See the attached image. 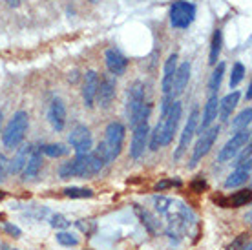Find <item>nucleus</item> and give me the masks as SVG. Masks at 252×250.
<instances>
[{"instance_id": "f257e3e1", "label": "nucleus", "mask_w": 252, "mask_h": 250, "mask_svg": "<svg viewBox=\"0 0 252 250\" xmlns=\"http://www.w3.org/2000/svg\"><path fill=\"white\" fill-rule=\"evenodd\" d=\"M152 205L156 214L164 218V232L170 239L181 241L190 232V226L194 225L195 219L189 207H185L181 201L170 199L164 195H154Z\"/></svg>"}, {"instance_id": "f03ea898", "label": "nucleus", "mask_w": 252, "mask_h": 250, "mask_svg": "<svg viewBox=\"0 0 252 250\" xmlns=\"http://www.w3.org/2000/svg\"><path fill=\"white\" fill-rule=\"evenodd\" d=\"M106 159L97 148L92 150L86 156H77L73 161H66L59 166V175L63 179L69 177H92V175L99 174L104 166H106Z\"/></svg>"}, {"instance_id": "7ed1b4c3", "label": "nucleus", "mask_w": 252, "mask_h": 250, "mask_svg": "<svg viewBox=\"0 0 252 250\" xmlns=\"http://www.w3.org/2000/svg\"><path fill=\"white\" fill-rule=\"evenodd\" d=\"M125 133L126 128L121 123H110L104 133V141H102L97 150L101 152L102 157L106 159V163H112L119 157L121 150H123V143H125Z\"/></svg>"}, {"instance_id": "20e7f679", "label": "nucleus", "mask_w": 252, "mask_h": 250, "mask_svg": "<svg viewBox=\"0 0 252 250\" xmlns=\"http://www.w3.org/2000/svg\"><path fill=\"white\" fill-rule=\"evenodd\" d=\"M28 126H30V117H28V113L24 110H20L17 112L15 115L11 117V121L7 123L6 130L2 133V143L6 148H17L20 143H22V139H24L26 131H28Z\"/></svg>"}, {"instance_id": "39448f33", "label": "nucleus", "mask_w": 252, "mask_h": 250, "mask_svg": "<svg viewBox=\"0 0 252 250\" xmlns=\"http://www.w3.org/2000/svg\"><path fill=\"white\" fill-rule=\"evenodd\" d=\"M181 102L179 100H174L168 108V112L161 117V146H166V144L172 143L174 139V133L177 131V125H179V119H181Z\"/></svg>"}, {"instance_id": "423d86ee", "label": "nucleus", "mask_w": 252, "mask_h": 250, "mask_svg": "<svg viewBox=\"0 0 252 250\" xmlns=\"http://www.w3.org/2000/svg\"><path fill=\"white\" fill-rule=\"evenodd\" d=\"M195 6L187 0H177L170 7V24L176 30H187L195 20Z\"/></svg>"}, {"instance_id": "0eeeda50", "label": "nucleus", "mask_w": 252, "mask_h": 250, "mask_svg": "<svg viewBox=\"0 0 252 250\" xmlns=\"http://www.w3.org/2000/svg\"><path fill=\"white\" fill-rule=\"evenodd\" d=\"M249 143H251V130H249V128L238 130L232 137L228 139L227 144L220 150V154H218V161H220V163H228V161H232V157L238 156L241 148Z\"/></svg>"}, {"instance_id": "6e6552de", "label": "nucleus", "mask_w": 252, "mask_h": 250, "mask_svg": "<svg viewBox=\"0 0 252 250\" xmlns=\"http://www.w3.org/2000/svg\"><path fill=\"white\" fill-rule=\"evenodd\" d=\"M218 135H220V126H212V128H208V130L203 131L201 137H199V141L195 143L194 154H192V159H190V164H189L190 168H194L195 164L199 163L203 157L210 152V148L214 146Z\"/></svg>"}, {"instance_id": "1a4fd4ad", "label": "nucleus", "mask_w": 252, "mask_h": 250, "mask_svg": "<svg viewBox=\"0 0 252 250\" xmlns=\"http://www.w3.org/2000/svg\"><path fill=\"white\" fill-rule=\"evenodd\" d=\"M71 148L75 150L77 156H86L92 152V146H94V141H92V133H90L88 126L84 125H77L68 137Z\"/></svg>"}, {"instance_id": "9d476101", "label": "nucleus", "mask_w": 252, "mask_h": 250, "mask_svg": "<svg viewBox=\"0 0 252 250\" xmlns=\"http://www.w3.org/2000/svg\"><path fill=\"white\" fill-rule=\"evenodd\" d=\"M197 121H199V110L194 108V110L190 112L189 121H187V125H185V128H183V133H181V139H179V146H177V150L174 152V159H176V161L181 159L183 154L187 152V148H189L190 141H192V137H194V133H195V128H197Z\"/></svg>"}, {"instance_id": "9b49d317", "label": "nucleus", "mask_w": 252, "mask_h": 250, "mask_svg": "<svg viewBox=\"0 0 252 250\" xmlns=\"http://www.w3.org/2000/svg\"><path fill=\"white\" fill-rule=\"evenodd\" d=\"M148 137H150L148 123L137 125L133 128L132 146H130V157H132V159H139V157L145 154V148H146V144H148Z\"/></svg>"}, {"instance_id": "f8f14e48", "label": "nucleus", "mask_w": 252, "mask_h": 250, "mask_svg": "<svg viewBox=\"0 0 252 250\" xmlns=\"http://www.w3.org/2000/svg\"><path fill=\"white\" fill-rule=\"evenodd\" d=\"M145 84L143 82H135L132 84V88L128 90V104H126V112H128V117L133 119L139 113V110L145 106Z\"/></svg>"}, {"instance_id": "ddd939ff", "label": "nucleus", "mask_w": 252, "mask_h": 250, "mask_svg": "<svg viewBox=\"0 0 252 250\" xmlns=\"http://www.w3.org/2000/svg\"><path fill=\"white\" fill-rule=\"evenodd\" d=\"M97 90H99V75L97 71H88L84 75V84H82V100H84V106L94 108L95 99H97Z\"/></svg>"}, {"instance_id": "4468645a", "label": "nucleus", "mask_w": 252, "mask_h": 250, "mask_svg": "<svg viewBox=\"0 0 252 250\" xmlns=\"http://www.w3.org/2000/svg\"><path fill=\"white\" fill-rule=\"evenodd\" d=\"M104 61H106V68L112 75H123V73L126 71V68H128L126 57L123 55L119 50H115V48L106 50V53H104Z\"/></svg>"}, {"instance_id": "2eb2a0df", "label": "nucleus", "mask_w": 252, "mask_h": 250, "mask_svg": "<svg viewBox=\"0 0 252 250\" xmlns=\"http://www.w3.org/2000/svg\"><path fill=\"white\" fill-rule=\"evenodd\" d=\"M48 119L55 131H63L66 126V106L61 99H53L48 110Z\"/></svg>"}, {"instance_id": "dca6fc26", "label": "nucleus", "mask_w": 252, "mask_h": 250, "mask_svg": "<svg viewBox=\"0 0 252 250\" xmlns=\"http://www.w3.org/2000/svg\"><path fill=\"white\" fill-rule=\"evenodd\" d=\"M115 81L112 77H106V79H102L99 81V90H97V99L99 100V106L101 108H110V104L114 102L115 99Z\"/></svg>"}, {"instance_id": "f3484780", "label": "nucleus", "mask_w": 252, "mask_h": 250, "mask_svg": "<svg viewBox=\"0 0 252 250\" xmlns=\"http://www.w3.org/2000/svg\"><path fill=\"white\" fill-rule=\"evenodd\" d=\"M189 81H190V62L179 64L176 69V75H174V82H172V92H170L172 99L183 94Z\"/></svg>"}, {"instance_id": "a211bd4d", "label": "nucleus", "mask_w": 252, "mask_h": 250, "mask_svg": "<svg viewBox=\"0 0 252 250\" xmlns=\"http://www.w3.org/2000/svg\"><path fill=\"white\" fill-rule=\"evenodd\" d=\"M251 168H252V161L236 164V170L228 175L227 181H225V188H236V187H241L243 183H247V179L251 177Z\"/></svg>"}, {"instance_id": "6ab92c4d", "label": "nucleus", "mask_w": 252, "mask_h": 250, "mask_svg": "<svg viewBox=\"0 0 252 250\" xmlns=\"http://www.w3.org/2000/svg\"><path fill=\"white\" fill-rule=\"evenodd\" d=\"M176 69H177V53H172V55H168L166 62H164V75H163V82H161L164 97H170L172 82H174Z\"/></svg>"}, {"instance_id": "aec40b11", "label": "nucleus", "mask_w": 252, "mask_h": 250, "mask_svg": "<svg viewBox=\"0 0 252 250\" xmlns=\"http://www.w3.org/2000/svg\"><path fill=\"white\" fill-rule=\"evenodd\" d=\"M33 146L32 144H26V146H20L15 157H13L11 161L7 163V172H11V174H20L22 170H24L26 163H28V159H30V154H32Z\"/></svg>"}, {"instance_id": "412c9836", "label": "nucleus", "mask_w": 252, "mask_h": 250, "mask_svg": "<svg viewBox=\"0 0 252 250\" xmlns=\"http://www.w3.org/2000/svg\"><path fill=\"white\" fill-rule=\"evenodd\" d=\"M218 108H220V100H218V95H212L208 102L205 104V110H203V119H201V133L205 130L210 128V125L214 123V119L218 117Z\"/></svg>"}, {"instance_id": "4be33fe9", "label": "nucleus", "mask_w": 252, "mask_h": 250, "mask_svg": "<svg viewBox=\"0 0 252 250\" xmlns=\"http://www.w3.org/2000/svg\"><path fill=\"white\" fill-rule=\"evenodd\" d=\"M238 100H240V92H232V94L225 95V97L220 100L218 112H220V119L223 121V123H227L228 117L232 115L234 108H236V104H238Z\"/></svg>"}, {"instance_id": "5701e85b", "label": "nucleus", "mask_w": 252, "mask_h": 250, "mask_svg": "<svg viewBox=\"0 0 252 250\" xmlns=\"http://www.w3.org/2000/svg\"><path fill=\"white\" fill-rule=\"evenodd\" d=\"M40 168H42V152H40V148H35L33 146L32 154H30V159H28V163H26L24 166V177L28 179V177H35V175H38V172H40Z\"/></svg>"}, {"instance_id": "b1692460", "label": "nucleus", "mask_w": 252, "mask_h": 250, "mask_svg": "<svg viewBox=\"0 0 252 250\" xmlns=\"http://www.w3.org/2000/svg\"><path fill=\"white\" fill-rule=\"evenodd\" d=\"M251 201V190L247 188V190H241V192H236L232 197H228V199H220V203L223 205L225 208L232 207V208H238V207H243Z\"/></svg>"}, {"instance_id": "393cba45", "label": "nucleus", "mask_w": 252, "mask_h": 250, "mask_svg": "<svg viewBox=\"0 0 252 250\" xmlns=\"http://www.w3.org/2000/svg\"><path fill=\"white\" fill-rule=\"evenodd\" d=\"M221 44H223L221 30H216L214 35H212V42H210V57H208V62L212 64V66L218 64V59H220V53H221Z\"/></svg>"}, {"instance_id": "a878e982", "label": "nucleus", "mask_w": 252, "mask_h": 250, "mask_svg": "<svg viewBox=\"0 0 252 250\" xmlns=\"http://www.w3.org/2000/svg\"><path fill=\"white\" fill-rule=\"evenodd\" d=\"M223 75H225V62H220L216 64V69L214 73H212V79L208 82V90H210V94L214 95L221 86V81H223Z\"/></svg>"}, {"instance_id": "bb28decb", "label": "nucleus", "mask_w": 252, "mask_h": 250, "mask_svg": "<svg viewBox=\"0 0 252 250\" xmlns=\"http://www.w3.org/2000/svg\"><path fill=\"white\" fill-rule=\"evenodd\" d=\"M135 212H137V216L141 218V221H143V225L148 228L150 232H156L159 226V221L154 216H150V212L148 210H143V208L139 207V205H135Z\"/></svg>"}, {"instance_id": "cd10ccee", "label": "nucleus", "mask_w": 252, "mask_h": 250, "mask_svg": "<svg viewBox=\"0 0 252 250\" xmlns=\"http://www.w3.org/2000/svg\"><path fill=\"white\" fill-rule=\"evenodd\" d=\"M40 152H44L48 157H53V159H57V157H64L69 150L66 148V146H64V144L53 143V144H44V146L40 148Z\"/></svg>"}, {"instance_id": "c85d7f7f", "label": "nucleus", "mask_w": 252, "mask_h": 250, "mask_svg": "<svg viewBox=\"0 0 252 250\" xmlns=\"http://www.w3.org/2000/svg\"><path fill=\"white\" fill-rule=\"evenodd\" d=\"M64 195L71 197V199H88L94 195V192L90 188H81V187H69L64 188Z\"/></svg>"}, {"instance_id": "c756f323", "label": "nucleus", "mask_w": 252, "mask_h": 250, "mask_svg": "<svg viewBox=\"0 0 252 250\" xmlns=\"http://www.w3.org/2000/svg\"><path fill=\"white\" fill-rule=\"evenodd\" d=\"M251 117H252V110L251 108H245V110H243V112H241L240 115L232 121V126L236 128V130L249 128V125H251Z\"/></svg>"}, {"instance_id": "7c9ffc66", "label": "nucleus", "mask_w": 252, "mask_h": 250, "mask_svg": "<svg viewBox=\"0 0 252 250\" xmlns=\"http://www.w3.org/2000/svg\"><path fill=\"white\" fill-rule=\"evenodd\" d=\"M243 77H245V66L241 62H236L232 66V73H230V88H236L243 81Z\"/></svg>"}, {"instance_id": "2f4dec72", "label": "nucleus", "mask_w": 252, "mask_h": 250, "mask_svg": "<svg viewBox=\"0 0 252 250\" xmlns=\"http://www.w3.org/2000/svg\"><path fill=\"white\" fill-rule=\"evenodd\" d=\"M57 241L63 245V247H75V245L79 243V239H77L73 234H69V232H59Z\"/></svg>"}, {"instance_id": "473e14b6", "label": "nucleus", "mask_w": 252, "mask_h": 250, "mask_svg": "<svg viewBox=\"0 0 252 250\" xmlns=\"http://www.w3.org/2000/svg\"><path fill=\"white\" fill-rule=\"evenodd\" d=\"M51 225L57 226V228H66V226H68V221H66L63 216H53V218H51Z\"/></svg>"}, {"instance_id": "72a5a7b5", "label": "nucleus", "mask_w": 252, "mask_h": 250, "mask_svg": "<svg viewBox=\"0 0 252 250\" xmlns=\"http://www.w3.org/2000/svg\"><path fill=\"white\" fill-rule=\"evenodd\" d=\"M6 172H7V161H6V157L0 154V183L4 181V177H6Z\"/></svg>"}, {"instance_id": "f704fd0d", "label": "nucleus", "mask_w": 252, "mask_h": 250, "mask_svg": "<svg viewBox=\"0 0 252 250\" xmlns=\"http://www.w3.org/2000/svg\"><path fill=\"white\" fill-rule=\"evenodd\" d=\"M172 185H179V181H161V183H158L156 190H164V188L172 187Z\"/></svg>"}, {"instance_id": "c9c22d12", "label": "nucleus", "mask_w": 252, "mask_h": 250, "mask_svg": "<svg viewBox=\"0 0 252 250\" xmlns=\"http://www.w3.org/2000/svg\"><path fill=\"white\" fill-rule=\"evenodd\" d=\"M205 187H207V183H205V181H195L194 185H192V188H194L195 192H201Z\"/></svg>"}, {"instance_id": "e433bc0d", "label": "nucleus", "mask_w": 252, "mask_h": 250, "mask_svg": "<svg viewBox=\"0 0 252 250\" xmlns=\"http://www.w3.org/2000/svg\"><path fill=\"white\" fill-rule=\"evenodd\" d=\"M6 230L9 232V234H15V238H19L20 236V230L17 228V226H13V225H6Z\"/></svg>"}, {"instance_id": "4c0bfd02", "label": "nucleus", "mask_w": 252, "mask_h": 250, "mask_svg": "<svg viewBox=\"0 0 252 250\" xmlns=\"http://www.w3.org/2000/svg\"><path fill=\"white\" fill-rule=\"evenodd\" d=\"M251 97H252V84H249V88H247V92H245V99L251 100Z\"/></svg>"}, {"instance_id": "58836bf2", "label": "nucleus", "mask_w": 252, "mask_h": 250, "mask_svg": "<svg viewBox=\"0 0 252 250\" xmlns=\"http://www.w3.org/2000/svg\"><path fill=\"white\" fill-rule=\"evenodd\" d=\"M7 4H9V6L11 7H19L20 6V0H6Z\"/></svg>"}, {"instance_id": "ea45409f", "label": "nucleus", "mask_w": 252, "mask_h": 250, "mask_svg": "<svg viewBox=\"0 0 252 250\" xmlns=\"http://www.w3.org/2000/svg\"><path fill=\"white\" fill-rule=\"evenodd\" d=\"M0 126H2V112H0Z\"/></svg>"}]
</instances>
